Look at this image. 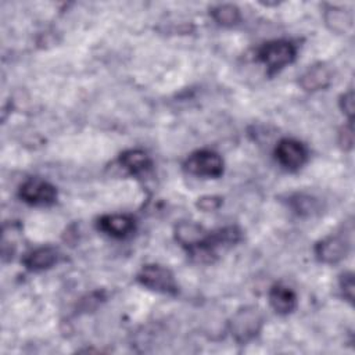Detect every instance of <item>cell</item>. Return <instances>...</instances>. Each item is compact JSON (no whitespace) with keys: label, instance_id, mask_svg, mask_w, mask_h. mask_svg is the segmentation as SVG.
<instances>
[{"label":"cell","instance_id":"obj_1","mask_svg":"<svg viewBox=\"0 0 355 355\" xmlns=\"http://www.w3.org/2000/svg\"><path fill=\"white\" fill-rule=\"evenodd\" d=\"M263 324L262 313L255 306L239 309L230 320V333L239 344H245L255 338Z\"/></svg>","mask_w":355,"mask_h":355},{"label":"cell","instance_id":"obj_16","mask_svg":"<svg viewBox=\"0 0 355 355\" xmlns=\"http://www.w3.org/2000/svg\"><path fill=\"white\" fill-rule=\"evenodd\" d=\"M316 202L313 198L306 197V196H297L293 198V207L298 214H312V211L316 208Z\"/></svg>","mask_w":355,"mask_h":355},{"label":"cell","instance_id":"obj_4","mask_svg":"<svg viewBox=\"0 0 355 355\" xmlns=\"http://www.w3.org/2000/svg\"><path fill=\"white\" fill-rule=\"evenodd\" d=\"M184 168L193 175L216 179L223 173V159L215 151L200 150L186 159Z\"/></svg>","mask_w":355,"mask_h":355},{"label":"cell","instance_id":"obj_17","mask_svg":"<svg viewBox=\"0 0 355 355\" xmlns=\"http://www.w3.org/2000/svg\"><path fill=\"white\" fill-rule=\"evenodd\" d=\"M340 287L344 297L352 302L354 301V275L351 272H347L340 277Z\"/></svg>","mask_w":355,"mask_h":355},{"label":"cell","instance_id":"obj_2","mask_svg":"<svg viewBox=\"0 0 355 355\" xmlns=\"http://www.w3.org/2000/svg\"><path fill=\"white\" fill-rule=\"evenodd\" d=\"M295 46L287 40H272L262 44L258 50L259 61L266 65L270 73L280 71L295 58Z\"/></svg>","mask_w":355,"mask_h":355},{"label":"cell","instance_id":"obj_6","mask_svg":"<svg viewBox=\"0 0 355 355\" xmlns=\"http://www.w3.org/2000/svg\"><path fill=\"white\" fill-rule=\"evenodd\" d=\"M275 157L283 168L288 171H297L305 164L308 151L301 141L295 139H283L275 148Z\"/></svg>","mask_w":355,"mask_h":355},{"label":"cell","instance_id":"obj_9","mask_svg":"<svg viewBox=\"0 0 355 355\" xmlns=\"http://www.w3.org/2000/svg\"><path fill=\"white\" fill-rule=\"evenodd\" d=\"M98 227L111 237L125 239L135 230V220L129 215H105L98 220Z\"/></svg>","mask_w":355,"mask_h":355},{"label":"cell","instance_id":"obj_19","mask_svg":"<svg viewBox=\"0 0 355 355\" xmlns=\"http://www.w3.org/2000/svg\"><path fill=\"white\" fill-rule=\"evenodd\" d=\"M340 107L343 110V112L349 118H352V114H354V93L352 90H348L347 93H344L341 97H340Z\"/></svg>","mask_w":355,"mask_h":355},{"label":"cell","instance_id":"obj_3","mask_svg":"<svg viewBox=\"0 0 355 355\" xmlns=\"http://www.w3.org/2000/svg\"><path fill=\"white\" fill-rule=\"evenodd\" d=\"M137 280L141 286L165 294H175L178 291V286L172 272L161 265H146L140 269L137 275Z\"/></svg>","mask_w":355,"mask_h":355},{"label":"cell","instance_id":"obj_8","mask_svg":"<svg viewBox=\"0 0 355 355\" xmlns=\"http://www.w3.org/2000/svg\"><path fill=\"white\" fill-rule=\"evenodd\" d=\"M209 232H207L202 226L194 222H179L175 226V239L176 241L187 250L205 244L208 241Z\"/></svg>","mask_w":355,"mask_h":355},{"label":"cell","instance_id":"obj_5","mask_svg":"<svg viewBox=\"0 0 355 355\" xmlns=\"http://www.w3.org/2000/svg\"><path fill=\"white\" fill-rule=\"evenodd\" d=\"M19 198L31 205H50L57 198L55 187L47 180L29 178L19 186Z\"/></svg>","mask_w":355,"mask_h":355},{"label":"cell","instance_id":"obj_12","mask_svg":"<svg viewBox=\"0 0 355 355\" xmlns=\"http://www.w3.org/2000/svg\"><path fill=\"white\" fill-rule=\"evenodd\" d=\"M58 259V254L53 247H37L24 258V265L31 270H44L51 268Z\"/></svg>","mask_w":355,"mask_h":355},{"label":"cell","instance_id":"obj_18","mask_svg":"<svg viewBox=\"0 0 355 355\" xmlns=\"http://www.w3.org/2000/svg\"><path fill=\"white\" fill-rule=\"evenodd\" d=\"M220 204H222V200L215 196H204V197L198 198V201H197V207L200 209H202L204 212L215 211L220 207Z\"/></svg>","mask_w":355,"mask_h":355},{"label":"cell","instance_id":"obj_13","mask_svg":"<svg viewBox=\"0 0 355 355\" xmlns=\"http://www.w3.org/2000/svg\"><path fill=\"white\" fill-rule=\"evenodd\" d=\"M121 165L132 175H140L150 169L151 159L143 150H128L119 157Z\"/></svg>","mask_w":355,"mask_h":355},{"label":"cell","instance_id":"obj_15","mask_svg":"<svg viewBox=\"0 0 355 355\" xmlns=\"http://www.w3.org/2000/svg\"><path fill=\"white\" fill-rule=\"evenodd\" d=\"M211 15L219 25L223 26H232L240 21V11L233 4L216 6L215 8H212Z\"/></svg>","mask_w":355,"mask_h":355},{"label":"cell","instance_id":"obj_10","mask_svg":"<svg viewBox=\"0 0 355 355\" xmlns=\"http://www.w3.org/2000/svg\"><path fill=\"white\" fill-rule=\"evenodd\" d=\"M331 82V71L324 64H315L309 67L300 76V86L306 92H316L326 89Z\"/></svg>","mask_w":355,"mask_h":355},{"label":"cell","instance_id":"obj_14","mask_svg":"<svg viewBox=\"0 0 355 355\" xmlns=\"http://www.w3.org/2000/svg\"><path fill=\"white\" fill-rule=\"evenodd\" d=\"M324 21H326V25L337 33H344L348 29H351V26H352L351 12H348L343 8H337V7L329 8L326 11Z\"/></svg>","mask_w":355,"mask_h":355},{"label":"cell","instance_id":"obj_20","mask_svg":"<svg viewBox=\"0 0 355 355\" xmlns=\"http://www.w3.org/2000/svg\"><path fill=\"white\" fill-rule=\"evenodd\" d=\"M352 141H354V135H352V125L349 122L348 126H344L340 132V144L344 148H351L352 147Z\"/></svg>","mask_w":355,"mask_h":355},{"label":"cell","instance_id":"obj_11","mask_svg":"<svg viewBox=\"0 0 355 355\" xmlns=\"http://www.w3.org/2000/svg\"><path fill=\"white\" fill-rule=\"evenodd\" d=\"M269 304L275 309V312L280 315H287L295 309L297 295L290 287L284 284H275L269 290Z\"/></svg>","mask_w":355,"mask_h":355},{"label":"cell","instance_id":"obj_7","mask_svg":"<svg viewBox=\"0 0 355 355\" xmlns=\"http://www.w3.org/2000/svg\"><path fill=\"white\" fill-rule=\"evenodd\" d=\"M348 243L341 236H327L315 245V255L323 263H337L347 257Z\"/></svg>","mask_w":355,"mask_h":355}]
</instances>
